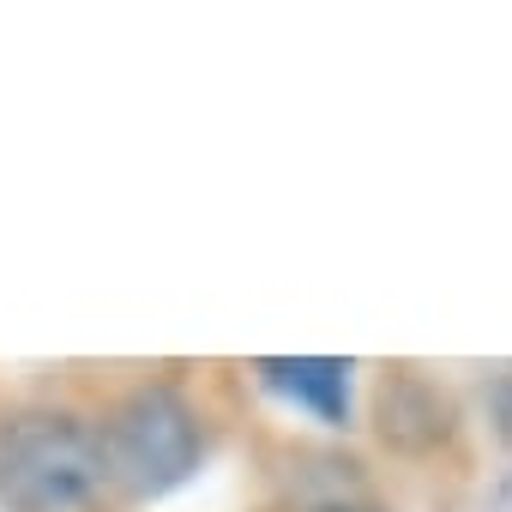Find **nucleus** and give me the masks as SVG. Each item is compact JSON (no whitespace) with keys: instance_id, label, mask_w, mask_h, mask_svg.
Returning <instances> with one entry per match:
<instances>
[{"instance_id":"1","label":"nucleus","mask_w":512,"mask_h":512,"mask_svg":"<svg viewBox=\"0 0 512 512\" xmlns=\"http://www.w3.org/2000/svg\"><path fill=\"white\" fill-rule=\"evenodd\" d=\"M109 476L103 434L79 416L31 410L0 422V506L7 512H73Z\"/></svg>"},{"instance_id":"2","label":"nucleus","mask_w":512,"mask_h":512,"mask_svg":"<svg viewBox=\"0 0 512 512\" xmlns=\"http://www.w3.org/2000/svg\"><path fill=\"white\" fill-rule=\"evenodd\" d=\"M199 416L175 386H139L103 422V464L109 482L133 500H157L199 470Z\"/></svg>"},{"instance_id":"3","label":"nucleus","mask_w":512,"mask_h":512,"mask_svg":"<svg viewBox=\"0 0 512 512\" xmlns=\"http://www.w3.org/2000/svg\"><path fill=\"white\" fill-rule=\"evenodd\" d=\"M260 380L278 398L314 410L326 428H344L350 422V362H338V356H266L260 362Z\"/></svg>"},{"instance_id":"4","label":"nucleus","mask_w":512,"mask_h":512,"mask_svg":"<svg viewBox=\"0 0 512 512\" xmlns=\"http://www.w3.org/2000/svg\"><path fill=\"white\" fill-rule=\"evenodd\" d=\"M488 410H494V428L512 440V368L494 374V386H488Z\"/></svg>"}]
</instances>
